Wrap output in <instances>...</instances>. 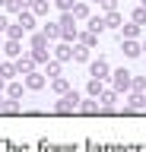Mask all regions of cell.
Masks as SVG:
<instances>
[{"label":"cell","mask_w":146,"mask_h":152,"mask_svg":"<svg viewBox=\"0 0 146 152\" xmlns=\"http://www.w3.org/2000/svg\"><path fill=\"white\" fill-rule=\"evenodd\" d=\"M73 60L86 64V60H89V48H86V45H76V48H73Z\"/></svg>","instance_id":"obj_13"},{"label":"cell","mask_w":146,"mask_h":152,"mask_svg":"<svg viewBox=\"0 0 146 152\" xmlns=\"http://www.w3.org/2000/svg\"><path fill=\"white\" fill-rule=\"evenodd\" d=\"M102 7H105V10H108V13H111V10H114V7H117V0H102Z\"/></svg>","instance_id":"obj_32"},{"label":"cell","mask_w":146,"mask_h":152,"mask_svg":"<svg viewBox=\"0 0 146 152\" xmlns=\"http://www.w3.org/2000/svg\"><path fill=\"white\" fill-rule=\"evenodd\" d=\"M54 3H57L64 13H70V10H73V0H54Z\"/></svg>","instance_id":"obj_30"},{"label":"cell","mask_w":146,"mask_h":152,"mask_svg":"<svg viewBox=\"0 0 146 152\" xmlns=\"http://www.w3.org/2000/svg\"><path fill=\"white\" fill-rule=\"evenodd\" d=\"M143 51H146V45H143Z\"/></svg>","instance_id":"obj_39"},{"label":"cell","mask_w":146,"mask_h":152,"mask_svg":"<svg viewBox=\"0 0 146 152\" xmlns=\"http://www.w3.org/2000/svg\"><path fill=\"white\" fill-rule=\"evenodd\" d=\"M143 7H146V0H143Z\"/></svg>","instance_id":"obj_38"},{"label":"cell","mask_w":146,"mask_h":152,"mask_svg":"<svg viewBox=\"0 0 146 152\" xmlns=\"http://www.w3.org/2000/svg\"><path fill=\"white\" fill-rule=\"evenodd\" d=\"M0 48H3V41H0Z\"/></svg>","instance_id":"obj_37"},{"label":"cell","mask_w":146,"mask_h":152,"mask_svg":"<svg viewBox=\"0 0 146 152\" xmlns=\"http://www.w3.org/2000/svg\"><path fill=\"white\" fill-rule=\"evenodd\" d=\"M48 73L57 79V76H60V60H51V64H48Z\"/></svg>","instance_id":"obj_29"},{"label":"cell","mask_w":146,"mask_h":152,"mask_svg":"<svg viewBox=\"0 0 146 152\" xmlns=\"http://www.w3.org/2000/svg\"><path fill=\"white\" fill-rule=\"evenodd\" d=\"M35 64H38V60H35L32 54H19V57H16V73H19V76L32 73V70H35Z\"/></svg>","instance_id":"obj_4"},{"label":"cell","mask_w":146,"mask_h":152,"mask_svg":"<svg viewBox=\"0 0 146 152\" xmlns=\"http://www.w3.org/2000/svg\"><path fill=\"white\" fill-rule=\"evenodd\" d=\"M86 92L92 95V98H98V95H102V79H89V86H86Z\"/></svg>","instance_id":"obj_18"},{"label":"cell","mask_w":146,"mask_h":152,"mask_svg":"<svg viewBox=\"0 0 146 152\" xmlns=\"http://www.w3.org/2000/svg\"><path fill=\"white\" fill-rule=\"evenodd\" d=\"M7 108H10V102H7L3 95H0V111H7Z\"/></svg>","instance_id":"obj_33"},{"label":"cell","mask_w":146,"mask_h":152,"mask_svg":"<svg viewBox=\"0 0 146 152\" xmlns=\"http://www.w3.org/2000/svg\"><path fill=\"white\" fill-rule=\"evenodd\" d=\"M134 89H136V92H143V89H146V79H143V76H136V79H134Z\"/></svg>","instance_id":"obj_31"},{"label":"cell","mask_w":146,"mask_h":152,"mask_svg":"<svg viewBox=\"0 0 146 152\" xmlns=\"http://www.w3.org/2000/svg\"><path fill=\"white\" fill-rule=\"evenodd\" d=\"M98 3H102V0H98Z\"/></svg>","instance_id":"obj_40"},{"label":"cell","mask_w":146,"mask_h":152,"mask_svg":"<svg viewBox=\"0 0 146 152\" xmlns=\"http://www.w3.org/2000/svg\"><path fill=\"white\" fill-rule=\"evenodd\" d=\"M0 76H3V79H13V76H16V64H3V60H0Z\"/></svg>","instance_id":"obj_17"},{"label":"cell","mask_w":146,"mask_h":152,"mask_svg":"<svg viewBox=\"0 0 146 152\" xmlns=\"http://www.w3.org/2000/svg\"><path fill=\"white\" fill-rule=\"evenodd\" d=\"M105 16H89V32H95V35H102L105 32Z\"/></svg>","instance_id":"obj_10"},{"label":"cell","mask_w":146,"mask_h":152,"mask_svg":"<svg viewBox=\"0 0 146 152\" xmlns=\"http://www.w3.org/2000/svg\"><path fill=\"white\" fill-rule=\"evenodd\" d=\"M95 41H98L95 32H86V35H83V45H86V48H95Z\"/></svg>","instance_id":"obj_26"},{"label":"cell","mask_w":146,"mask_h":152,"mask_svg":"<svg viewBox=\"0 0 146 152\" xmlns=\"http://www.w3.org/2000/svg\"><path fill=\"white\" fill-rule=\"evenodd\" d=\"M51 89H54V92H57V95H64V92H70V83H67V79H64V76H57V79L51 83Z\"/></svg>","instance_id":"obj_14"},{"label":"cell","mask_w":146,"mask_h":152,"mask_svg":"<svg viewBox=\"0 0 146 152\" xmlns=\"http://www.w3.org/2000/svg\"><path fill=\"white\" fill-rule=\"evenodd\" d=\"M7 54H10V57H19V54H22V51H19V41H13V38H10V45H7Z\"/></svg>","instance_id":"obj_25"},{"label":"cell","mask_w":146,"mask_h":152,"mask_svg":"<svg viewBox=\"0 0 146 152\" xmlns=\"http://www.w3.org/2000/svg\"><path fill=\"white\" fill-rule=\"evenodd\" d=\"M79 111H86V114H95V111H98V102L92 98V95H89L86 102H79Z\"/></svg>","instance_id":"obj_15"},{"label":"cell","mask_w":146,"mask_h":152,"mask_svg":"<svg viewBox=\"0 0 146 152\" xmlns=\"http://www.w3.org/2000/svg\"><path fill=\"white\" fill-rule=\"evenodd\" d=\"M7 26H10V22H7V16H0V32H7Z\"/></svg>","instance_id":"obj_34"},{"label":"cell","mask_w":146,"mask_h":152,"mask_svg":"<svg viewBox=\"0 0 146 152\" xmlns=\"http://www.w3.org/2000/svg\"><path fill=\"white\" fill-rule=\"evenodd\" d=\"M3 83H7V79H3V76H0V89H3Z\"/></svg>","instance_id":"obj_35"},{"label":"cell","mask_w":146,"mask_h":152,"mask_svg":"<svg viewBox=\"0 0 146 152\" xmlns=\"http://www.w3.org/2000/svg\"><path fill=\"white\" fill-rule=\"evenodd\" d=\"M48 48V35L41 32V35H32V51H45Z\"/></svg>","instance_id":"obj_12"},{"label":"cell","mask_w":146,"mask_h":152,"mask_svg":"<svg viewBox=\"0 0 146 152\" xmlns=\"http://www.w3.org/2000/svg\"><path fill=\"white\" fill-rule=\"evenodd\" d=\"M127 89H134V73L130 70H114V92H127Z\"/></svg>","instance_id":"obj_3"},{"label":"cell","mask_w":146,"mask_h":152,"mask_svg":"<svg viewBox=\"0 0 146 152\" xmlns=\"http://www.w3.org/2000/svg\"><path fill=\"white\" fill-rule=\"evenodd\" d=\"M45 35H48V41H51V38H60V22H57V26L48 22V26H45Z\"/></svg>","instance_id":"obj_21"},{"label":"cell","mask_w":146,"mask_h":152,"mask_svg":"<svg viewBox=\"0 0 146 152\" xmlns=\"http://www.w3.org/2000/svg\"><path fill=\"white\" fill-rule=\"evenodd\" d=\"M22 32H26V28H22L19 22H16V26H7V35H10L13 41H19V38H22Z\"/></svg>","instance_id":"obj_20"},{"label":"cell","mask_w":146,"mask_h":152,"mask_svg":"<svg viewBox=\"0 0 146 152\" xmlns=\"http://www.w3.org/2000/svg\"><path fill=\"white\" fill-rule=\"evenodd\" d=\"M70 13H73V19H89V7H86V3H73Z\"/></svg>","instance_id":"obj_16"},{"label":"cell","mask_w":146,"mask_h":152,"mask_svg":"<svg viewBox=\"0 0 146 152\" xmlns=\"http://www.w3.org/2000/svg\"><path fill=\"white\" fill-rule=\"evenodd\" d=\"M48 3H51V0H32V13H38V16L48 13Z\"/></svg>","instance_id":"obj_22"},{"label":"cell","mask_w":146,"mask_h":152,"mask_svg":"<svg viewBox=\"0 0 146 152\" xmlns=\"http://www.w3.org/2000/svg\"><path fill=\"white\" fill-rule=\"evenodd\" d=\"M136 32H140V26H136V22H127V26L121 28V38H136Z\"/></svg>","instance_id":"obj_19"},{"label":"cell","mask_w":146,"mask_h":152,"mask_svg":"<svg viewBox=\"0 0 146 152\" xmlns=\"http://www.w3.org/2000/svg\"><path fill=\"white\" fill-rule=\"evenodd\" d=\"M79 102H83L79 92H64V95H60V102L54 104V108H57V114H67V111H76Z\"/></svg>","instance_id":"obj_1"},{"label":"cell","mask_w":146,"mask_h":152,"mask_svg":"<svg viewBox=\"0 0 146 152\" xmlns=\"http://www.w3.org/2000/svg\"><path fill=\"white\" fill-rule=\"evenodd\" d=\"M10 98H13V102L22 98V86H19V83H10Z\"/></svg>","instance_id":"obj_28"},{"label":"cell","mask_w":146,"mask_h":152,"mask_svg":"<svg viewBox=\"0 0 146 152\" xmlns=\"http://www.w3.org/2000/svg\"><path fill=\"white\" fill-rule=\"evenodd\" d=\"M105 26H108V28H117V26H121V16H117L114 10H111V13L105 16Z\"/></svg>","instance_id":"obj_24"},{"label":"cell","mask_w":146,"mask_h":152,"mask_svg":"<svg viewBox=\"0 0 146 152\" xmlns=\"http://www.w3.org/2000/svg\"><path fill=\"white\" fill-rule=\"evenodd\" d=\"M121 48H124V54H127V57H140V54H143V48L136 45L134 38H121Z\"/></svg>","instance_id":"obj_6"},{"label":"cell","mask_w":146,"mask_h":152,"mask_svg":"<svg viewBox=\"0 0 146 152\" xmlns=\"http://www.w3.org/2000/svg\"><path fill=\"white\" fill-rule=\"evenodd\" d=\"M89 76H92V79H105V76H108V60H105V57H98V60L89 64Z\"/></svg>","instance_id":"obj_5"},{"label":"cell","mask_w":146,"mask_h":152,"mask_svg":"<svg viewBox=\"0 0 146 152\" xmlns=\"http://www.w3.org/2000/svg\"><path fill=\"white\" fill-rule=\"evenodd\" d=\"M143 104H146V98H143V95H140V92H134V95H130V98H127V108H130V111H140Z\"/></svg>","instance_id":"obj_11"},{"label":"cell","mask_w":146,"mask_h":152,"mask_svg":"<svg viewBox=\"0 0 146 152\" xmlns=\"http://www.w3.org/2000/svg\"><path fill=\"white\" fill-rule=\"evenodd\" d=\"M60 38L64 41H73L76 38V19H73V13H64L60 16Z\"/></svg>","instance_id":"obj_2"},{"label":"cell","mask_w":146,"mask_h":152,"mask_svg":"<svg viewBox=\"0 0 146 152\" xmlns=\"http://www.w3.org/2000/svg\"><path fill=\"white\" fill-rule=\"evenodd\" d=\"M134 22H136V26H146V7H140L134 13Z\"/></svg>","instance_id":"obj_27"},{"label":"cell","mask_w":146,"mask_h":152,"mask_svg":"<svg viewBox=\"0 0 146 152\" xmlns=\"http://www.w3.org/2000/svg\"><path fill=\"white\" fill-rule=\"evenodd\" d=\"M26 86L38 92V89H45V76H41L38 70H32V73H26Z\"/></svg>","instance_id":"obj_7"},{"label":"cell","mask_w":146,"mask_h":152,"mask_svg":"<svg viewBox=\"0 0 146 152\" xmlns=\"http://www.w3.org/2000/svg\"><path fill=\"white\" fill-rule=\"evenodd\" d=\"M19 26L26 28V32H29V28L35 26V19H32V13H19Z\"/></svg>","instance_id":"obj_23"},{"label":"cell","mask_w":146,"mask_h":152,"mask_svg":"<svg viewBox=\"0 0 146 152\" xmlns=\"http://www.w3.org/2000/svg\"><path fill=\"white\" fill-rule=\"evenodd\" d=\"M98 102H102V108H114V102H117V92L114 89H102V95H98Z\"/></svg>","instance_id":"obj_9"},{"label":"cell","mask_w":146,"mask_h":152,"mask_svg":"<svg viewBox=\"0 0 146 152\" xmlns=\"http://www.w3.org/2000/svg\"><path fill=\"white\" fill-rule=\"evenodd\" d=\"M54 57H57L60 64H64V60H73V48H70V41H64V45L54 48Z\"/></svg>","instance_id":"obj_8"},{"label":"cell","mask_w":146,"mask_h":152,"mask_svg":"<svg viewBox=\"0 0 146 152\" xmlns=\"http://www.w3.org/2000/svg\"><path fill=\"white\" fill-rule=\"evenodd\" d=\"M0 7H7V0H0Z\"/></svg>","instance_id":"obj_36"}]
</instances>
